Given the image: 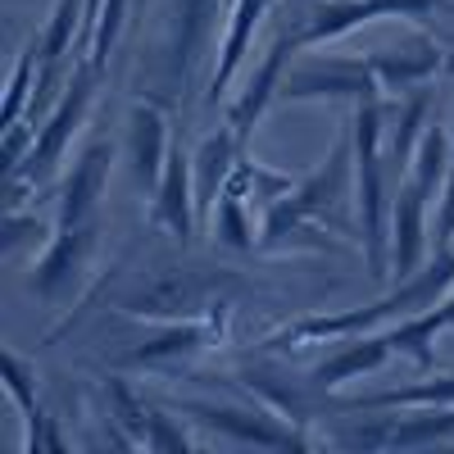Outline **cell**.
I'll use <instances>...</instances> for the list:
<instances>
[{
	"label": "cell",
	"instance_id": "52a82bcc",
	"mask_svg": "<svg viewBox=\"0 0 454 454\" xmlns=\"http://www.w3.org/2000/svg\"><path fill=\"white\" fill-rule=\"evenodd\" d=\"M177 413L196 427L237 441V445H263V450H309V436L291 427L278 409H237V404H205V400H177Z\"/></svg>",
	"mask_w": 454,
	"mask_h": 454
},
{
	"label": "cell",
	"instance_id": "7a4b0ae2",
	"mask_svg": "<svg viewBox=\"0 0 454 454\" xmlns=\"http://www.w3.org/2000/svg\"><path fill=\"white\" fill-rule=\"evenodd\" d=\"M454 286V246L450 250H436L427 269H419L413 278H404L395 291H387L382 300H372L364 309H346V314H309V318H295L286 323L282 332H273L263 340V350H300L309 340H350L359 332H372L377 323L387 318H409V314H423L432 309L436 300Z\"/></svg>",
	"mask_w": 454,
	"mask_h": 454
},
{
	"label": "cell",
	"instance_id": "ffe728a7",
	"mask_svg": "<svg viewBox=\"0 0 454 454\" xmlns=\"http://www.w3.org/2000/svg\"><path fill=\"white\" fill-rule=\"evenodd\" d=\"M427 114H432V91H427V87L409 91V100L400 105V119H395V128H391V145H387V164H391L395 177L409 173L413 150H419V141H423V132H427V123H432Z\"/></svg>",
	"mask_w": 454,
	"mask_h": 454
},
{
	"label": "cell",
	"instance_id": "8992f818",
	"mask_svg": "<svg viewBox=\"0 0 454 454\" xmlns=\"http://www.w3.org/2000/svg\"><path fill=\"white\" fill-rule=\"evenodd\" d=\"M436 5L441 0H309L305 10H282V14L291 19L295 46H300V55H305L323 42L346 36L359 23H372V19H427Z\"/></svg>",
	"mask_w": 454,
	"mask_h": 454
},
{
	"label": "cell",
	"instance_id": "ba28073f",
	"mask_svg": "<svg viewBox=\"0 0 454 454\" xmlns=\"http://www.w3.org/2000/svg\"><path fill=\"white\" fill-rule=\"evenodd\" d=\"M340 445L355 450H419V445H454V404L419 409V413H382V419H364L359 427L340 432Z\"/></svg>",
	"mask_w": 454,
	"mask_h": 454
},
{
	"label": "cell",
	"instance_id": "30bf717a",
	"mask_svg": "<svg viewBox=\"0 0 454 454\" xmlns=\"http://www.w3.org/2000/svg\"><path fill=\"white\" fill-rule=\"evenodd\" d=\"M295 55H300L295 32H291V19L282 14V27H278V36H273L269 55H263V64L254 68V78L246 82V91L232 100V109H227V128L237 132V141H241V145H250V137H254L259 119H263V114H269V105L278 100L282 78H286V64H291Z\"/></svg>",
	"mask_w": 454,
	"mask_h": 454
},
{
	"label": "cell",
	"instance_id": "ac0fdd59",
	"mask_svg": "<svg viewBox=\"0 0 454 454\" xmlns=\"http://www.w3.org/2000/svg\"><path fill=\"white\" fill-rule=\"evenodd\" d=\"M0 377H5V395L23 409V427H27V436H23V450H68V441L59 436V427H55V419H46V409L36 404V391H32V372H27V364L14 355V350H5V359H0Z\"/></svg>",
	"mask_w": 454,
	"mask_h": 454
},
{
	"label": "cell",
	"instance_id": "8fae6325",
	"mask_svg": "<svg viewBox=\"0 0 454 454\" xmlns=\"http://www.w3.org/2000/svg\"><path fill=\"white\" fill-rule=\"evenodd\" d=\"M427 209H432V196L404 173L395 182V200H391V278H400V282L423 269Z\"/></svg>",
	"mask_w": 454,
	"mask_h": 454
},
{
	"label": "cell",
	"instance_id": "603a6c76",
	"mask_svg": "<svg viewBox=\"0 0 454 454\" xmlns=\"http://www.w3.org/2000/svg\"><path fill=\"white\" fill-rule=\"evenodd\" d=\"M305 5H309V0H286V5H282V10H305Z\"/></svg>",
	"mask_w": 454,
	"mask_h": 454
},
{
	"label": "cell",
	"instance_id": "5b68a950",
	"mask_svg": "<svg viewBox=\"0 0 454 454\" xmlns=\"http://www.w3.org/2000/svg\"><path fill=\"white\" fill-rule=\"evenodd\" d=\"M227 278H205L200 269H160L150 282H141L137 291H128L119 300V309L132 318H214L227 314L223 300Z\"/></svg>",
	"mask_w": 454,
	"mask_h": 454
},
{
	"label": "cell",
	"instance_id": "44dd1931",
	"mask_svg": "<svg viewBox=\"0 0 454 454\" xmlns=\"http://www.w3.org/2000/svg\"><path fill=\"white\" fill-rule=\"evenodd\" d=\"M36 68H42V55H36V36L19 51L14 59V73H10V91H5V114H0V128H14L23 123V114L36 96Z\"/></svg>",
	"mask_w": 454,
	"mask_h": 454
},
{
	"label": "cell",
	"instance_id": "5bb4252c",
	"mask_svg": "<svg viewBox=\"0 0 454 454\" xmlns=\"http://www.w3.org/2000/svg\"><path fill=\"white\" fill-rule=\"evenodd\" d=\"M241 150H246V145L237 141V132L223 123L218 132H209V137L200 141V150L192 155V173H196V218H200V227L214 223L218 196H223L227 177H232V168H237V160H241Z\"/></svg>",
	"mask_w": 454,
	"mask_h": 454
},
{
	"label": "cell",
	"instance_id": "d6986e66",
	"mask_svg": "<svg viewBox=\"0 0 454 454\" xmlns=\"http://www.w3.org/2000/svg\"><path fill=\"white\" fill-rule=\"evenodd\" d=\"M436 404H454V372L432 377L419 387H395V391H364L350 400H336V413H377V409H436Z\"/></svg>",
	"mask_w": 454,
	"mask_h": 454
},
{
	"label": "cell",
	"instance_id": "3957f363",
	"mask_svg": "<svg viewBox=\"0 0 454 454\" xmlns=\"http://www.w3.org/2000/svg\"><path fill=\"white\" fill-rule=\"evenodd\" d=\"M355 182H359V223H364V263L372 282H391V200H387V100H355Z\"/></svg>",
	"mask_w": 454,
	"mask_h": 454
},
{
	"label": "cell",
	"instance_id": "2e32d148",
	"mask_svg": "<svg viewBox=\"0 0 454 454\" xmlns=\"http://www.w3.org/2000/svg\"><path fill=\"white\" fill-rule=\"evenodd\" d=\"M273 0H237V10L227 14V32H223V51H218V68L209 78V91H205V109H218V100L227 96V87H232V78L241 73L250 46H254V32L263 23V14H269Z\"/></svg>",
	"mask_w": 454,
	"mask_h": 454
},
{
	"label": "cell",
	"instance_id": "e0dca14e",
	"mask_svg": "<svg viewBox=\"0 0 454 454\" xmlns=\"http://www.w3.org/2000/svg\"><path fill=\"white\" fill-rule=\"evenodd\" d=\"M96 237H100V218H96V223H82V227H55L42 263L32 269V291L42 295V300H55L59 286L87 263Z\"/></svg>",
	"mask_w": 454,
	"mask_h": 454
},
{
	"label": "cell",
	"instance_id": "277c9868",
	"mask_svg": "<svg viewBox=\"0 0 454 454\" xmlns=\"http://www.w3.org/2000/svg\"><path fill=\"white\" fill-rule=\"evenodd\" d=\"M100 78H105V73H96L87 55H73V73H68V82H64L55 109L42 119V128H36V141H32V150H27V160H23L14 173H5V177H10V209H23V196L36 192V186L55 173V164L64 160L68 141L78 137V128H82V119H87Z\"/></svg>",
	"mask_w": 454,
	"mask_h": 454
},
{
	"label": "cell",
	"instance_id": "7c38bea8",
	"mask_svg": "<svg viewBox=\"0 0 454 454\" xmlns=\"http://www.w3.org/2000/svg\"><path fill=\"white\" fill-rule=\"evenodd\" d=\"M150 223L164 227L168 237L177 241H192L196 237V173H192V150L182 145V137H173V150H168V164H164V177L155 186V209H150Z\"/></svg>",
	"mask_w": 454,
	"mask_h": 454
},
{
	"label": "cell",
	"instance_id": "4fadbf2b",
	"mask_svg": "<svg viewBox=\"0 0 454 454\" xmlns=\"http://www.w3.org/2000/svg\"><path fill=\"white\" fill-rule=\"evenodd\" d=\"M109 164H114V145L105 137L87 141V150L78 155L73 173L59 186V214L55 227H82L100 218V196H105V182H109Z\"/></svg>",
	"mask_w": 454,
	"mask_h": 454
},
{
	"label": "cell",
	"instance_id": "7402d4cb",
	"mask_svg": "<svg viewBox=\"0 0 454 454\" xmlns=\"http://www.w3.org/2000/svg\"><path fill=\"white\" fill-rule=\"evenodd\" d=\"M454 246V155H450V173L441 186V209H436V237H432V254Z\"/></svg>",
	"mask_w": 454,
	"mask_h": 454
},
{
	"label": "cell",
	"instance_id": "9a60e30c",
	"mask_svg": "<svg viewBox=\"0 0 454 454\" xmlns=\"http://www.w3.org/2000/svg\"><path fill=\"white\" fill-rule=\"evenodd\" d=\"M168 150H173V132L164 119V105L160 100H141L132 109V128H128V155H132V173L145 192H155L164 164H168Z\"/></svg>",
	"mask_w": 454,
	"mask_h": 454
},
{
	"label": "cell",
	"instance_id": "6da1fadb",
	"mask_svg": "<svg viewBox=\"0 0 454 454\" xmlns=\"http://www.w3.org/2000/svg\"><path fill=\"white\" fill-rule=\"evenodd\" d=\"M350 173H355V128L336 137L327 160L300 177L291 192L263 209V232L259 250H282V246H309L332 250L323 227H346V200H350Z\"/></svg>",
	"mask_w": 454,
	"mask_h": 454
},
{
	"label": "cell",
	"instance_id": "9c48e42d",
	"mask_svg": "<svg viewBox=\"0 0 454 454\" xmlns=\"http://www.w3.org/2000/svg\"><path fill=\"white\" fill-rule=\"evenodd\" d=\"M223 0H177L173 10V27H168V42H164V78L177 96H186L196 87V73L200 59L209 51V32L223 19Z\"/></svg>",
	"mask_w": 454,
	"mask_h": 454
}]
</instances>
